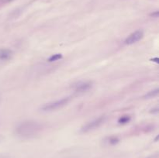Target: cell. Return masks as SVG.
I'll list each match as a JSON object with an SVG mask.
<instances>
[{
    "label": "cell",
    "mask_w": 159,
    "mask_h": 158,
    "mask_svg": "<svg viewBox=\"0 0 159 158\" xmlns=\"http://www.w3.org/2000/svg\"><path fill=\"white\" fill-rule=\"evenodd\" d=\"M106 142H107V143L109 145H114L119 142V139L117 136H109L106 138Z\"/></svg>",
    "instance_id": "obj_8"
},
{
    "label": "cell",
    "mask_w": 159,
    "mask_h": 158,
    "mask_svg": "<svg viewBox=\"0 0 159 158\" xmlns=\"http://www.w3.org/2000/svg\"><path fill=\"white\" fill-rule=\"evenodd\" d=\"M13 0H0V6L6 5V4L9 3V2H12Z\"/></svg>",
    "instance_id": "obj_11"
},
{
    "label": "cell",
    "mask_w": 159,
    "mask_h": 158,
    "mask_svg": "<svg viewBox=\"0 0 159 158\" xmlns=\"http://www.w3.org/2000/svg\"><path fill=\"white\" fill-rule=\"evenodd\" d=\"M2 136H1V135H0V141L2 140Z\"/></svg>",
    "instance_id": "obj_14"
},
{
    "label": "cell",
    "mask_w": 159,
    "mask_h": 158,
    "mask_svg": "<svg viewBox=\"0 0 159 158\" xmlns=\"http://www.w3.org/2000/svg\"><path fill=\"white\" fill-rule=\"evenodd\" d=\"M106 116H103L100 117L96 118V119L91 120L88 122L87 123L85 124L81 128L82 133H88V132L92 131V130H95V129L99 128L106 121Z\"/></svg>",
    "instance_id": "obj_3"
},
{
    "label": "cell",
    "mask_w": 159,
    "mask_h": 158,
    "mask_svg": "<svg viewBox=\"0 0 159 158\" xmlns=\"http://www.w3.org/2000/svg\"><path fill=\"white\" fill-rule=\"evenodd\" d=\"M151 16H154V17H158V16H159V13H158V12L157 11V12H155V13H151Z\"/></svg>",
    "instance_id": "obj_12"
},
{
    "label": "cell",
    "mask_w": 159,
    "mask_h": 158,
    "mask_svg": "<svg viewBox=\"0 0 159 158\" xmlns=\"http://www.w3.org/2000/svg\"><path fill=\"white\" fill-rule=\"evenodd\" d=\"M63 56L62 54H61V53H55V54L51 55V56L48 58L47 61H48L49 62H53V61H58V60H61Z\"/></svg>",
    "instance_id": "obj_10"
},
{
    "label": "cell",
    "mask_w": 159,
    "mask_h": 158,
    "mask_svg": "<svg viewBox=\"0 0 159 158\" xmlns=\"http://www.w3.org/2000/svg\"><path fill=\"white\" fill-rule=\"evenodd\" d=\"M158 93H159V89L158 88H156V89L152 90V91L147 93L144 97L145 99H151V98H154L156 97V96H158Z\"/></svg>",
    "instance_id": "obj_7"
},
{
    "label": "cell",
    "mask_w": 159,
    "mask_h": 158,
    "mask_svg": "<svg viewBox=\"0 0 159 158\" xmlns=\"http://www.w3.org/2000/svg\"><path fill=\"white\" fill-rule=\"evenodd\" d=\"M131 117L130 116H123L118 119V123L119 124H126L130 121Z\"/></svg>",
    "instance_id": "obj_9"
},
{
    "label": "cell",
    "mask_w": 159,
    "mask_h": 158,
    "mask_svg": "<svg viewBox=\"0 0 159 158\" xmlns=\"http://www.w3.org/2000/svg\"><path fill=\"white\" fill-rule=\"evenodd\" d=\"M71 99H72V98L71 97H65L60 99V100L55 101V102H49V103H46L44 104V105H42L41 109L42 110L43 112L55 111V110L59 109L62 108V107H64V105H67V104L70 102Z\"/></svg>",
    "instance_id": "obj_2"
},
{
    "label": "cell",
    "mask_w": 159,
    "mask_h": 158,
    "mask_svg": "<svg viewBox=\"0 0 159 158\" xmlns=\"http://www.w3.org/2000/svg\"><path fill=\"white\" fill-rule=\"evenodd\" d=\"M92 87V82H80L74 85V91L76 94H83L89 91Z\"/></svg>",
    "instance_id": "obj_4"
},
{
    "label": "cell",
    "mask_w": 159,
    "mask_h": 158,
    "mask_svg": "<svg viewBox=\"0 0 159 158\" xmlns=\"http://www.w3.org/2000/svg\"><path fill=\"white\" fill-rule=\"evenodd\" d=\"M143 37L144 32L140 30H137V31L134 32L131 34H130L126 38V40L124 41V44H126V45H131V44H134L135 43L140 41Z\"/></svg>",
    "instance_id": "obj_5"
},
{
    "label": "cell",
    "mask_w": 159,
    "mask_h": 158,
    "mask_svg": "<svg viewBox=\"0 0 159 158\" xmlns=\"http://www.w3.org/2000/svg\"><path fill=\"white\" fill-rule=\"evenodd\" d=\"M13 56V52L7 48L0 49V61H9Z\"/></svg>",
    "instance_id": "obj_6"
},
{
    "label": "cell",
    "mask_w": 159,
    "mask_h": 158,
    "mask_svg": "<svg viewBox=\"0 0 159 158\" xmlns=\"http://www.w3.org/2000/svg\"><path fill=\"white\" fill-rule=\"evenodd\" d=\"M42 126L39 122L33 120H27L20 122L16 126L15 133L19 137L30 139L38 136L42 131Z\"/></svg>",
    "instance_id": "obj_1"
},
{
    "label": "cell",
    "mask_w": 159,
    "mask_h": 158,
    "mask_svg": "<svg viewBox=\"0 0 159 158\" xmlns=\"http://www.w3.org/2000/svg\"><path fill=\"white\" fill-rule=\"evenodd\" d=\"M151 61H154V62H156V63H158L159 62V59L157 58H154V59H151Z\"/></svg>",
    "instance_id": "obj_13"
}]
</instances>
